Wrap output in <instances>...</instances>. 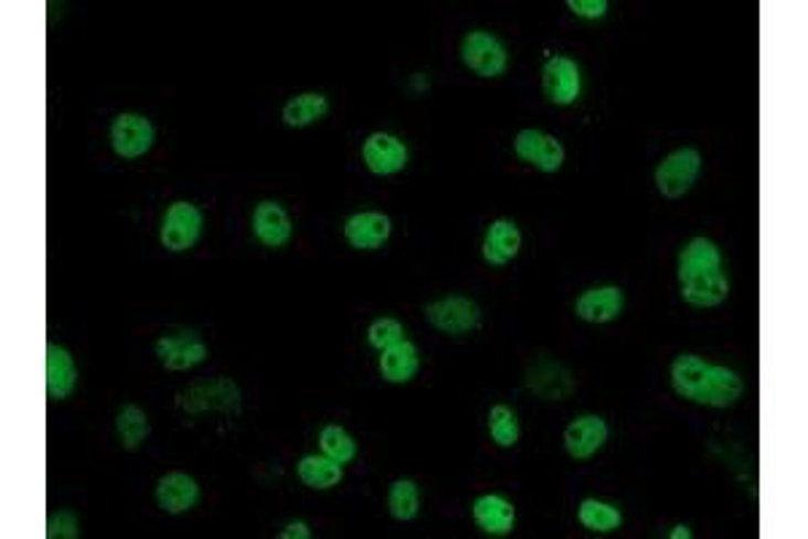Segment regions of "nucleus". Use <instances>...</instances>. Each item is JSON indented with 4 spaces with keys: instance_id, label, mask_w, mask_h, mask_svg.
<instances>
[{
    "instance_id": "f3484780",
    "label": "nucleus",
    "mask_w": 808,
    "mask_h": 539,
    "mask_svg": "<svg viewBox=\"0 0 808 539\" xmlns=\"http://www.w3.org/2000/svg\"><path fill=\"white\" fill-rule=\"evenodd\" d=\"M471 518L486 535L507 537L515 529V507L501 494H482L471 505Z\"/></svg>"
},
{
    "instance_id": "473e14b6",
    "label": "nucleus",
    "mask_w": 808,
    "mask_h": 539,
    "mask_svg": "<svg viewBox=\"0 0 808 539\" xmlns=\"http://www.w3.org/2000/svg\"><path fill=\"white\" fill-rule=\"evenodd\" d=\"M669 537H671V539H690V537H693V531H690V526L679 524V526H673Z\"/></svg>"
},
{
    "instance_id": "a211bd4d",
    "label": "nucleus",
    "mask_w": 808,
    "mask_h": 539,
    "mask_svg": "<svg viewBox=\"0 0 808 539\" xmlns=\"http://www.w3.org/2000/svg\"><path fill=\"white\" fill-rule=\"evenodd\" d=\"M78 383V370L76 361H73L71 351L57 342H49L46 346V394L49 400L63 402L73 394Z\"/></svg>"
},
{
    "instance_id": "5701e85b",
    "label": "nucleus",
    "mask_w": 808,
    "mask_h": 539,
    "mask_svg": "<svg viewBox=\"0 0 808 539\" xmlns=\"http://www.w3.org/2000/svg\"><path fill=\"white\" fill-rule=\"evenodd\" d=\"M297 477L308 488L327 492V488L340 486L342 464H337L334 458L329 456H302L297 462Z\"/></svg>"
},
{
    "instance_id": "7ed1b4c3",
    "label": "nucleus",
    "mask_w": 808,
    "mask_h": 539,
    "mask_svg": "<svg viewBox=\"0 0 808 539\" xmlns=\"http://www.w3.org/2000/svg\"><path fill=\"white\" fill-rule=\"evenodd\" d=\"M701 165L703 159L698 149L684 146V149L671 151V155L660 159V165L655 168V187H658V192L663 194L666 200L684 198V194L695 187L698 176H701Z\"/></svg>"
},
{
    "instance_id": "f257e3e1",
    "label": "nucleus",
    "mask_w": 808,
    "mask_h": 539,
    "mask_svg": "<svg viewBox=\"0 0 808 539\" xmlns=\"http://www.w3.org/2000/svg\"><path fill=\"white\" fill-rule=\"evenodd\" d=\"M677 278L684 303L693 308H717L731 292L720 249L709 237H693L679 251Z\"/></svg>"
},
{
    "instance_id": "b1692460",
    "label": "nucleus",
    "mask_w": 808,
    "mask_h": 539,
    "mask_svg": "<svg viewBox=\"0 0 808 539\" xmlns=\"http://www.w3.org/2000/svg\"><path fill=\"white\" fill-rule=\"evenodd\" d=\"M151 424L146 410H140L138 404H121L119 413H116V437H119L121 448L125 451H138L140 445L149 437Z\"/></svg>"
},
{
    "instance_id": "f8f14e48",
    "label": "nucleus",
    "mask_w": 808,
    "mask_h": 539,
    "mask_svg": "<svg viewBox=\"0 0 808 539\" xmlns=\"http://www.w3.org/2000/svg\"><path fill=\"white\" fill-rule=\"evenodd\" d=\"M179 408L187 413H202V410H235L241 413V391L226 378H219L213 383H198L192 389L181 391Z\"/></svg>"
},
{
    "instance_id": "f03ea898",
    "label": "nucleus",
    "mask_w": 808,
    "mask_h": 539,
    "mask_svg": "<svg viewBox=\"0 0 808 539\" xmlns=\"http://www.w3.org/2000/svg\"><path fill=\"white\" fill-rule=\"evenodd\" d=\"M671 385L682 400L706 408H731L744 397V381L733 370L682 353L671 364Z\"/></svg>"
},
{
    "instance_id": "c756f323",
    "label": "nucleus",
    "mask_w": 808,
    "mask_h": 539,
    "mask_svg": "<svg viewBox=\"0 0 808 539\" xmlns=\"http://www.w3.org/2000/svg\"><path fill=\"white\" fill-rule=\"evenodd\" d=\"M82 535V526H78V518L73 516L71 510H60L49 516L46 524V537L49 539H76Z\"/></svg>"
},
{
    "instance_id": "cd10ccee",
    "label": "nucleus",
    "mask_w": 808,
    "mask_h": 539,
    "mask_svg": "<svg viewBox=\"0 0 808 539\" xmlns=\"http://www.w3.org/2000/svg\"><path fill=\"white\" fill-rule=\"evenodd\" d=\"M421 507V494L418 486L413 480H396L394 486L389 488V512L391 518L396 520H413L418 516Z\"/></svg>"
},
{
    "instance_id": "6e6552de",
    "label": "nucleus",
    "mask_w": 808,
    "mask_h": 539,
    "mask_svg": "<svg viewBox=\"0 0 808 539\" xmlns=\"http://www.w3.org/2000/svg\"><path fill=\"white\" fill-rule=\"evenodd\" d=\"M111 146L121 159L143 157L155 146V125L143 114H119L111 125Z\"/></svg>"
},
{
    "instance_id": "393cba45",
    "label": "nucleus",
    "mask_w": 808,
    "mask_h": 539,
    "mask_svg": "<svg viewBox=\"0 0 808 539\" xmlns=\"http://www.w3.org/2000/svg\"><path fill=\"white\" fill-rule=\"evenodd\" d=\"M580 524L585 526L593 535H609V531L620 529L623 526V512L617 510L615 505L602 499H583L577 507Z\"/></svg>"
},
{
    "instance_id": "9b49d317",
    "label": "nucleus",
    "mask_w": 808,
    "mask_h": 539,
    "mask_svg": "<svg viewBox=\"0 0 808 539\" xmlns=\"http://www.w3.org/2000/svg\"><path fill=\"white\" fill-rule=\"evenodd\" d=\"M155 351H157V359L162 361L164 370H170V372L192 370V367L202 364L208 357V346L194 332L159 337Z\"/></svg>"
},
{
    "instance_id": "dca6fc26",
    "label": "nucleus",
    "mask_w": 808,
    "mask_h": 539,
    "mask_svg": "<svg viewBox=\"0 0 808 539\" xmlns=\"http://www.w3.org/2000/svg\"><path fill=\"white\" fill-rule=\"evenodd\" d=\"M251 226H254L256 241L267 249L286 246V243L291 241V232H294L289 213H286L284 205L275 200H265L254 208Z\"/></svg>"
},
{
    "instance_id": "c85d7f7f",
    "label": "nucleus",
    "mask_w": 808,
    "mask_h": 539,
    "mask_svg": "<svg viewBox=\"0 0 808 539\" xmlns=\"http://www.w3.org/2000/svg\"><path fill=\"white\" fill-rule=\"evenodd\" d=\"M366 340H370V346L375 348V351H385L389 346H394V342L404 340V327L396 318H375V321L370 324V329H366Z\"/></svg>"
},
{
    "instance_id": "aec40b11",
    "label": "nucleus",
    "mask_w": 808,
    "mask_h": 539,
    "mask_svg": "<svg viewBox=\"0 0 808 539\" xmlns=\"http://www.w3.org/2000/svg\"><path fill=\"white\" fill-rule=\"evenodd\" d=\"M520 243H523V235H520L518 224L512 222V219H496V222H491V226L486 230L482 260L493 267L510 265V262L520 254Z\"/></svg>"
},
{
    "instance_id": "ddd939ff",
    "label": "nucleus",
    "mask_w": 808,
    "mask_h": 539,
    "mask_svg": "<svg viewBox=\"0 0 808 539\" xmlns=\"http://www.w3.org/2000/svg\"><path fill=\"white\" fill-rule=\"evenodd\" d=\"M606 437H609V426L602 415H580L563 432V445H566L568 456L585 462L604 448Z\"/></svg>"
},
{
    "instance_id": "423d86ee",
    "label": "nucleus",
    "mask_w": 808,
    "mask_h": 539,
    "mask_svg": "<svg viewBox=\"0 0 808 539\" xmlns=\"http://www.w3.org/2000/svg\"><path fill=\"white\" fill-rule=\"evenodd\" d=\"M202 232V213L194 202L176 200L170 202L159 226V243L173 254H183L198 243Z\"/></svg>"
},
{
    "instance_id": "9d476101",
    "label": "nucleus",
    "mask_w": 808,
    "mask_h": 539,
    "mask_svg": "<svg viewBox=\"0 0 808 539\" xmlns=\"http://www.w3.org/2000/svg\"><path fill=\"white\" fill-rule=\"evenodd\" d=\"M361 159L375 176H394L407 168L410 151L404 140L391 133H372L361 146Z\"/></svg>"
},
{
    "instance_id": "20e7f679",
    "label": "nucleus",
    "mask_w": 808,
    "mask_h": 539,
    "mask_svg": "<svg viewBox=\"0 0 808 539\" xmlns=\"http://www.w3.org/2000/svg\"><path fill=\"white\" fill-rule=\"evenodd\" d=\"M461 63L480 78H499L504 76L510 65V54L504 44L488 30H471L461 41Z\"/></svg>"
},
{
    "instance_id": "4be33fe9",
    "label": "nucleus",
    "mask_w": 808,
    "mask_h": 539,
    "mask_svg": "<svg viewBox=\"0 0 808 539\" xmlns=\"http://www.w3.org/2000/svg\"><path fill=\"white\" fill-rule=\"evenodd\" d=\"M329 114V101L321 95V92H302V95L291 97L284 106V121L294 130H302V127L316 125L323 116Z\"/></svg>"
},
{
    "instance_id": "412c9836",
    "label": "nucleus",
    "mask_w": 808,
    "mask_h": 539,
    "mask_svg": "<svg viewBox=\"0 0 808 539\" xmlns=\"http://www.w3.org/2000/svg\"><path fill=\"white\" fill-rule=\"evenodd\" d=\"M418 348L407 337L381 351V376L389 383H410L418 372Z\"/></svg>"
},
{
    "instance_id": "1a4fd4ad",
    "label": "nucleus",
    "mask_w": 808,
    "mask_h": 539,
    "mask_svg": "<svg viewBox=\"0 0 808 539\" xmlns=\"http://www.w3.org/2000/svg\"><path fill=\"white\" fill-rule=\"evenodd\" d=\"M542 89L550 103L555 106H572L577 103L580 89H583V78H580V67L572 57L555 54L542 67Z\"/></svg>"
},
{
    "instance_id": "6ab92c4d",
    "label": "nucleus",
    "mask_w": 808,
    "mask_h": 539,
    "mask_svg": "<svg viewBox=\"0 0 808 539\" xmlns=\"http://www.w3.org/2000/svg\"><path fill=\"white\" fill-rule=\"evenodd\" d=\"M391 237V219L378 211L353 213L345 222V241L357 251H378Z\"/></svg>"
},
{
    "instance_id": "bb28decb",
    "label": "nucleus",
    "mask_w": 808,
    "mask_h": 539,
    "mask_svg": "<svg viewBox=\"0 0 808 539\" xmlns=\"http://www.w3.org/2000/svg\"><path fill=\"white\" fill-rule=\"evenodd\" d=\"M318 445H321L323 456L334 458L337 464H351L359 453L357 440H353L345 429L337 426V424H329L321 429V434H318Z\"/></svg>"
},
{
    "instance_id": "2f4dec72",
    "label": "nucleus",
    "mask_w": 808,
    "mask_h": 539,
    "mask_svg": "<svg viewBox=\"0 0 808 539\" xmlns=\"http://www.w3.org/2000/svg\"><path fill=\"white\" fill-rule=\"evenodd\" d=\"M310 537H313V531L308 529L305 520H291V524L280 531V539H310Z\"/></svg>"
},
{
    "instance_id": "7c9ffc66",
    "label": "nucleus",
    "mask_w": 808,
    "mask_h": 539,
    "mask_svg": "<svg viewBox=\"0 0 808 539\" xmlns=\"http://www.w3.org/2000/svg\"><path fill=\"white\" fill-rule=\"evenodd\" d=\"M566 6L572 14L583 17V20H602V17H606V11H609L606 0H568Z\"/></svg>"
},
{
    "instance_id": "2eb2a0df",
    "label": "nucleus",
    "mask_w": 808,
    "mask_h": 539,
    "mask_svg": "<svg viewBox=\"0 0 808 539\" xmlns=\"http://www.w3.org/2000/svg\"><path fill=\"white\" fill-rule=\"evenodd\" d=\"M200 499V486L187 472H168L157 480V505L168 516L189 512Z\"/></svg>"
},
{
    "instance_id": "4468645a",
    "label": "nucleus",
    "mask_w": 808,
    "mask_h": 539,
    "mask_svg": "<svg viewBox=\"0 0 808 539\" xmlns=\"http://www.w3.org/2000/svg\"><path fill=\"white\" fill-rule=\"evenodd\" d=\"M626 308V294L620 286H593L574 303V314L587 324H609L620 318Z\"/></svg>"
},
{
    "instance_id": "0eeeda50",
    "label": "nucleus",
    "mask_w": 808,
    "mask_h": 539,
    "mask_svg": "<svg viewBox=\"0 0 808 539\" xmlns=\"http://www.w3.org/2000/svg\"><path fill=\"white\" fill-rule=\"evenodd\" d=\"M512 149L523 162L542 170V173H555V170L563 168V159H566L561 140L542 130H520L515 140H512Z\"/></svg>"
},
{
    "instance_id": "a878e982",
    "label": "nucleus",
    "mask_w": 808,
    "mask_h": 539,
    "mask_svg": "<svg viewBox=\"0 0 808 539\" xmlns=\"http://www.w3.org/2000/svg\"><path fill=\"white\" fill-rule=\"evenodd\" d=\"M488 432H491V440L499 448H515L520 440V421L515 410L507 408V404H493L488 410Z\"/></svg>"
},
{
    "instance_id": "39448f33",
    "label": "nucleus",
    "mask_w": 808,
    "mask_h": 539,
    "mask_svg": "<svg viewBox=\"0 0 808 539\" xmlns=\"http://www.w3.org/2000/svg\"><path fill=\"white\" fill-rule=\"evenodd\" d=\"M424 316L434 329L445 335H467L482 321L480 305L464 294H448V297L434 299L424 308Z\"/></svg>"
}]
</instances>
